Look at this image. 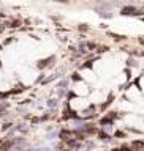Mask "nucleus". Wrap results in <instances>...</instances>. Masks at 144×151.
<instances>
[{"label": "nucleus", "instance_id": "1", "mask_svg": "<svg viewBox=\"0 0 144 151\" xmlns=\"http://www.w3.org/2000/svg\"><path fill=\"white\" fill-rule=\"evenodd\" d=\"M131 146H133V148H136V151H143L144 143H143L141 140H136V142H133V143H131Z\"/></svg>", "mask_w": 144, "mask_h": 151}, {"label": "nucleus", "instance_id": "2", "mask_svg": "<svg viewBox=\"0 0 144 151\" xmlns=\"http://www.w3.org/2000/svg\"><path fill=\"white\" fill-rule=\"evenodd\" d=\"M70 135H71V132H67V131H63V132L60 134V137H62V138H65V137H70Z\"/></svg>", "mask_w": 144, "mask_h": 151}, {"label": "nucleus", "instance_id": "3", "mask_svg": "<svg viewBox=\"0 0 144 151\" xmlns=\"http://www.w3.org/2000/svg\"><path fill=\"white\" fill-rule=\"evenodd\" d=\"M100 137H101L103 138V140H111V138H109V135H108V134H103V132H101V134H100Z\"/></svg>", "mask_w": 144, "mask_h": 151}, {"label": "nucleus", "instance_id": "4", "mask_svg": "<svg viewBox=\"0 0 144 151\" xmlns=\"http://www.w3.org/2000/svg\"><path fill=\"white\" fill-rule=\"evenodd\" d=\"M116 137H123V132H116Z\"/></svg>", "mask_w": 144, "mask_h": 151}]
</instances>
